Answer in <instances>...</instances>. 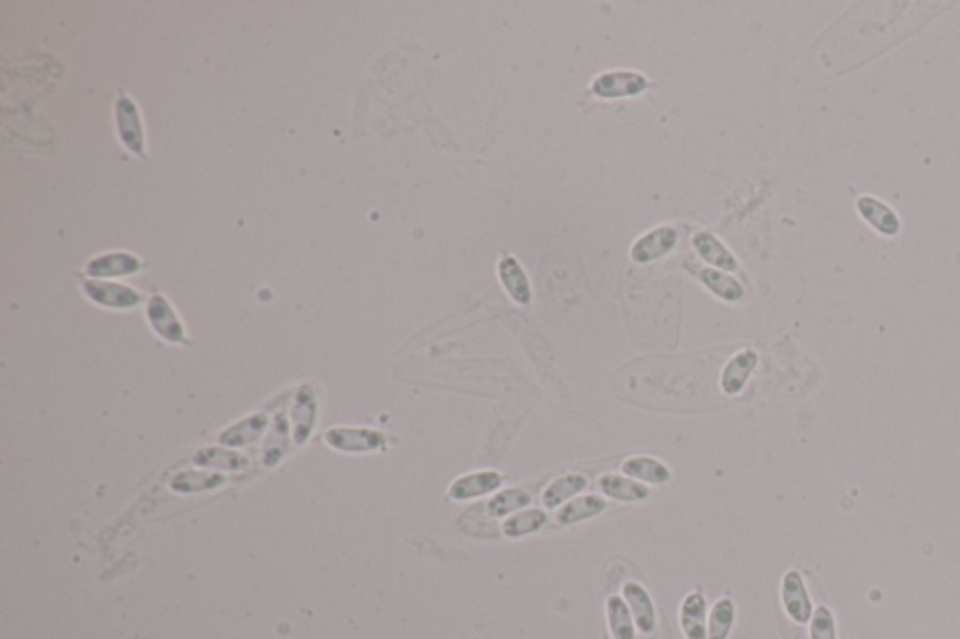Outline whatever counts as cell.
Masks as SVG:
<instances>
[{"label": "cell", "mask_w": 960, "mask_h": 639, "mask_svg": "<svg viewBox=\"0 0 960 639\" xmlns=\"http://www.w3.org/2000/svg\"><path fill=\"white\" fill-rule=\"evenodd\" d=\"M599 488L604 497L614 499V501H619V503H638V501H645V499L649 497V493H651V490H649L645 484H642V482H636V480H632L629 476L614 475V473L600 476Z\"/></svg>", "instance_id": "obj_18"}, {"label": "cell", "mask_w": 960, "mask_h": 639, "mask_svg": "<svg viewBox=\"0 0 960 639\" xmlns=\"http://www.w3.org/2000/svg\"><path fill=\"white\" fill-rule=\"evenodd\" d=\"M854 209L859 220L870 227L878 237L893 240L902 233V218L899 212L882 197L872 194L857 195Z\"/></svg>", "instance_id": "obj_1"}, {"label": "cell", "mask_w": 960, "mask_h": 639, "mask_svg": "<svg viewBox=\"0 0 960 639\" xmlns=\"http://www.w3.org/2000/svg\"><path fill=\"white\" fill-rule=\"evenodd\" d=\"M143 268V261L134 253H100L87 263V274L90 278H120L137 274Z\"/></svg>", "instance_id": "obj_8"}, {"label": "cell", "mask_w": 960, "mask_h": 639, "mask_svg": "<svg viewBox=\"0 0 960 639\" xmlns=\"http://www.w3.org/2000/svg\"><path fill=\"white\" fill-rule=\"evenodd\" d=\"M735 623V604L732 598H720L707 617V639H728Z\"/></svg>", "instance_id": "obj_23"}, {"label": "cell", "mask_w": 960, "mask_h": 639, "mask_svg": "<svg viewBox=\"0 0 960 639\" xmlns=\"http://www.w3.org/2000/svg\"><path fill=\"white\" fill-rule=\"evenodd\" d=\"M606 625L614 639H636V623L623 596H610L606 600Z\"/></svg>", "instance_id": "obj_20"}, {"label": "cell", "mask_w": 960, "mask_h": 639, "mask_svg": "<svg viewBox=\"0 0 960 639\" xmlns=\"http://www.w3.org/2000/svg\"><path fill=\"white\" fill-rule=\"evenodd\" d=\"M497 272H499L501 285L505 287L509 297L520 306H529L531 300H533V291H531V285H529V280L525 276L522 265L514 257L507 255L499 261Z\"/></svg>", "instance_id": "obj_15"}, {"label": "cell", "mask_w": 960, "mask_h": 639, "mask_svg": "<svg viewBox=\"0 0 960 639\" xmlns=\"http://www.w3.org/2000/svg\"><path fill=\"white\" fill-rule=\"evenodd\" d=\"M546 523H548V514L544 510L524 508V510L512 514L509 518H505L503 525H501V533L510 540H518V538L539 533L544 529Z\"/></svg>", "instance_id": "obj_19"}, {"label": "cell", "mask_w": 960, "mask_h": 639, "mask_svg": "<svg viewBox=\"0 0 960 639\" xmlns=\"http://www.w3.org/2000/svg\"><path fill=\"white\" fill-rule=\"evenodd\" d=\"M707 602L700 591L683 598L679 608V625L687 639H707Z\"/></svg>", "instance_id": "obj_12"}, {"label": "cell", "mask_w": 960, "mask_h": 639, "mask_svg": "<svg viewBox=\"0 0 960 639\" xmlns=\"http://www.w3.org/2000/svg\"><path fill=\"white\" fill-rule=\"evenodd\" d=\"M694 248L696 252L700 253V257L704 259L705 263L713 265V267L722 268V270H737V259L734 257V253L730 252L719 238L709 235V233H696L694 238Z\"/></svg>", "instance_id": "obj_22"}, {"label": "cell", "mask_w": 960, "mask_h": 639, "mask_svg": "<svg viewBox=\"0 0 960 639\" xmlns=\"http://www.w3.org/2000/svg\"><path fill=\"white\" fill-rule=\"evenodd\" d=\"M147 317H149L152 328H154L164 340H167V342H186L184 327H182L177 313H175L173 306L169 304L167 298L162 297V295H154V297L150 298Z\"/></svg>", "instance_id": "obj_10"}, {"label": "cell", "mask_w": 960, "mask_h": 639, "mask_svg": "<svg viewBox=\"0 0 960 639\" xmlns=\"http://www.w3.org/2000/svg\"><path fill=\"white\" fill-rule=\"evenodd\" d=\"M115 126L124 149L130 150L139 158H145L147 139L143 117L139 105L135 104L134 98L128 96L124 90H120L115 100Z\"/></svg>", "instance_id": "obj_2"}, {"label": "cell", "mask_w": 960, "mask_h": 639, "mask_svg": "<svg viewBox=\"0 0 960 639\" xmlns=\"http://www.w3.org/2000/svg\"><path fill=\"white\" fill-rule=\"evenodd\" d=\"M687 268L690 272L704 283L705 287L717 295L720 300L724 302H739L745 297V289L743 285L737 282L732 276H728L726 272L722 270H717L713 267H694L690 261H687Z\"/></svg>", "instance_id": "obj_13"}, {"label": "cell", "mask_w": 960, "mask_h": 639, "mask_svg": "<svg viewBox=\"0 0 960 639\" xmlns=\"http://www.w3.org/2000/svg\"><path fill=\"white\" fill-rule=\"evenodd\" d=\"M621 471L632 480L651 486H662L672 480V471L668 469V465L649 456H630L621 463Z\"/></svg>", "instance_id": "obj_16"}, {"label": "cell", "mask_w": 960, "mask_h": 639, "mask_svg": "<svg viewBox=\"0 0 960 639\" xmlns=\"http://www.w3.org/2000/svg\"><path fill=\"white\" fill-rule=\"evenodd\" d=\"M809 636L810 639H837L835 615L827 606H818L812 613Z\"/></svg>", "instance_id": "obj_24"}, {"label": "cell", "mask_w": 960, "mask_h": 639, "mask_svg": "<svg viewBox=\"0 0 960 639\" xmlns=\"http://www.w3.org/2000/svg\"><path fill=\"white\" fill-rule=\"evenodd\" d=\"M756 366H758V355L754 351H750V349L739 351L737 355L728 360V364L722 370V375H720L722 392L728 394V396L741 394L743 388L747 387L750 375L756 370Z\"/></svg>", "instance_id": "obj_11"}, {"label": "cell", "mask_w": 960, "mask_h": 639, "mask_svg": "<svg viewBox=\"0 0 960 639\" xmlns=\"http://www.w3.org/2000/svg\"><path fill=\"white\" fill-rule=\"evenodd\" d=\"M623 600L629 606L636 628L645 636L653 634L657 626V611H655L653 598L647 593L644 585L638 581H627L623 585Z\"/></svg>", "instance_id": "obj_9"}, {"label": "cell", "mask_w": 960, "mask_h": 639, "mask_svg": "<svg viewBox=\"0 0 960 639\" xmlns=\"http://www.w3.org/2000/svg\"><path fill=\"white\" fill-rule=\"evenodd\" d=\"M647 87H649V81L645 79L644 75L636 74V72H627V70H619V72L600 74L599 77L593 81L591 90H593L595 96H599L602 100H615V98L638 96V94H642Z\"/></svg>", "instance_id": "obj_5"}, {"label": "cell", "mask_w": 960, "mask_h": 639, "mask_svg": "<svg viewBox=\"0 0 960 639\" xmlns=\"http://www.w3.org/2000/svg\"><path fill=\"white\" fill-rule=\"evenodd\" d=\"M529 505H531V495L527 491L522 488H507V490L497 491L494 497L484 505V510L488 518L499 520V518H509Z\"/></svg>", "instance_id": "obj_21"}, {"label": "cell", "mask_w": 960, "mask_h": 639, "mask_svg": "<svg viewBox=\"0 0 960 639\" xmlns=\"http://www.w3.org/2000/svg\"><path fill=\"white\" fill-rule=\"evenodd\" d=\"M81 287L92 302H96L98 306H105V308L126 310V308H134L141 302V293L135 291L134 287H128V285H122V283L81 278Z\"/></svg>", "instance_id": "obj_4"}, {"label": "cell", "mask_w": 960, "mask_h": 639, "mask_svg": "<svg viewBox=\"0 0 960 639\" xmlns=\"http://www.w3.org/2000/svg\"><path fill=\"white\" fill-rule=\"evenodd\" d=\"M677 244V231L670 225H660L653 231H647L630 248V259L638 265H647L657 261L666 253L672 252Z\"/></svg>", "instance_id": "obj_7"}, {"label": "cell", "mask_w": 960, "mask_h": 639, "mask_svg": "<svg viewBox=\"0 0 960 639\" xmlns=\"http://www.w3.org/2000/svg\"><path fill=\"white\" fill-rule=\"evenodd\" d=\"M780 598L786 615L797 623V625H807L812 619V598L809 595V589L805 585L803 576L797 570H788L782 576L780 583Z\"/></svg>", "instance_id": "obj_3"}, {"label": "cell", "mask_w": 960, "mask_h": 639, "mask_svg": "<svg viewBox=\"0 0 960 639\" xmlns=\"http://www.w3.org/2000/svg\"><path fill=\"white\" fill-rule=\"evenodd\" d=\"M587 486H589L587 478L580 473L557 476L546 486V490L542 491L540 501L546 510H559L561 506L567 505L574 497H578L582 491L587 490Z\"/></svg>", "instance_id": "obj_14"}, {"label": "cell", "mask_w": 960, "mask_h": 639, "mask_svg": "<svg viewBox=\"0 0 960 639\" xmlns=\"http://www.w3.org/2000/svg\"><path fill=\"white\" fill-rule=\"evenodd\" d=\"M505 476L492 469L475 471L464 476H458L449 486V497L452 501H473L479 497L492 495L503 486Z\"/></svg>", "instance_id": "obj_6"}, {"label": "cell", "mask_w": 960, "mask_h": 639, "mask_svg": "<svg viewBox=\"0 0 960 639\" xmlns=\"http://www.w3.org/2000/svg\"><path fill=\"white\" fill-rule=\"evenodd\" d=\"M606 508H608V503L600 495H578L567 505H563L557 510L555 520L563 527H572V525H578L582 521L597 518Z\"/></svg>", "instance_id": "obj_17"}]
</instances>
